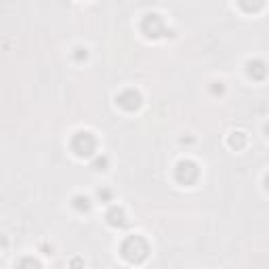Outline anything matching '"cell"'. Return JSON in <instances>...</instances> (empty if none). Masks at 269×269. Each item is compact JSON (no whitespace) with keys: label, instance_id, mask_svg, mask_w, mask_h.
<instances>
[{"label":"cell","instance_id":"cell-1","mask_svg":"<svg viewBox=\"0 0 269 269\" xmlns=\"http://www.w3.org/2000/svg\"><path fill=\"white\" fill-rule=\"evenodd\" d=\"M74 149H76L80 156L93 153V149H95V139H93L88 132H78V137L74 139Z\"/></svg>","mask_w":269,"mask_h":269},{"label":"cell","instance_id":"cell-2","mask_svg":"<svg viewBox=\"0 0 269 269\" xmlns=\"http://www.w3.org/2000/svg\"><path fill=\"white\" fill-rule=\"evenodd\" d=\"M248 72H251V76L255 74L257 78H263V76H265V65H263L261 61H255V63L251 61V63H248Z\"/></svg>","mask_w":269,"mask_h":269},{"label":"cell","instance_id":"cell-4","mask_svg":"<svg viewBox=\"0 0 269 269\" xmlns=\"http://www.w3.org/2000/svg\"><path fill=\"white\" fill-rule=\"evenodd\" d=\"M267 189H269V177H267Z\"/></svg>","mask_w":269,"mask_h":269},{"label":"cell","instance_id":"cell-3","mask_svg":"<svg viewBox=\"0 0 269 269\" xmlns=\"http://www.w3.org/2000/svg\"><path fill=\"white\" fill-rule=\"evenodd\" d=\"M242 5L251 11V9H259L263 5V0H242Z\"/></svg>","mask_w":269,"mask_h":269}]
</instances>
